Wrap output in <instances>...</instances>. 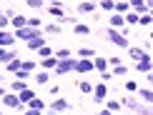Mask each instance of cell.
<instances>
[{"label": "cell", "mask_w": 153, "mask_h": 115, "mask_svg": "<svg viewBox=\"0 0 153 115\" xmlns=\"http://www.w3.org/2000/svg\"><path fill=\"white\" fill-rule=\"evenodd\" d=\"M105 35L111 38V43H113V45H118V48H131V45H128V38L120 33V30H116V28H108V30H105Z\"/></svg>", "instance_id": "6da1fadb"}, {"label": "cell", "mask_w": 153, "mask_h": 115, "mask_svg": "<svg viewBox=\"0 0 153 115\" xmlns=\"http://www.w3.org/2000/svg\"><path fill=\"white\" fill-rule=\"evenodd\" d=\"M35 35H40V28H30V25L18 28L15 33H13V38H15V40H25V43H28L30 38H35Z\"/></svg>", "instance_id": "7a4b0ae2"}, {"label": "cell", "mask_w": 153, "mask_h": 115, "mask_svg": "<svg viewBox=\"0 0 153 115\" xmlns=\"http://www.w3.org/2000/svg\"><path fill=\"white\" fill-rule=\"evenodd\" d=\"M75 60H78V58H63V60H58V65H55L53 70H55L58 75L73 73V70H75Z\"/></svg>", "instance_id": "3957f363"}, {"label": "cell", "mask_w": 153, "mask_h": 115, "mask_svg": "<svg viewBox=\"0 0 153 115\" xmlns=\"http://www.w3.org/2000/svg\"><path fill=\"white\" fill-rule=\"evenodd\" d=\"M75 70H78L80 75H85V73H91L93 68V58H80V60H75Z\"/></svg>", "instance_id": "277c9868"}, {"label": "cell", "mask_w": 153, "mask_h": 115, "mask_svg": "<svg viewBox=\"0 0 153 115\" xmlns=\"http://www.w3.org/2000/svg\"><path fill=\"white\" fill-rule=\"evenodd\" d=\"M105 98H108V88H105V83H98V85L93 88V100H95V103H103Z\"/></svg>", "instance_id": "5b68a950"}, {"label": "cell", "mask_w": 153, "mask_h": 115, "mask_svg": "<svg viewBox=\"0 0 153 115\" xmlns=\"http://www.w3.org/2000/svg\"><path fill=\"white\" fill-rule=\"evenodd\" d=\"M3 105H8V108H23L18 93H5V95H3Z\"/></svg>", "instance_id": "8992f818"}, {"label": "cell", "mask_w": 153, "mask_h": 115, "mask_svg": "<svg viewBox=\"0 0 153 115\" xmlns=\"http://www.w3.org/2000/svg\"><path fill=\"white\" fill-rule=\"evenodd\" d=\"M48 13L55 18V20H60V23H65V18H68L65 10H63V5H48Z\"/></svg>", "instance_id": "52a82bcc"}, {"label": "cell", "mask_w": 153, "mask_h": 115, "mask_svg": "<svg viewBox=\"0 0 153 115\" xmlns=\"http://www.w3.org/2000/svg\"><path fill=\"white\" fill-rule=\"evenodd\" d=\"M136 70H138V73H143V75H151V55H146L143 60H138L136 63Z\"/></svg>", "instance_id": "ba28073f"}, {"label": "cell", "mask_w": 153, "mask_h": 115, "mask_svg": "<svg viewBox=\"0 0 153 115\" xmlns=\"http://www.w3.org/2000/svg\"><path fill=\"white\" fill-rule=\"evenodd\" d=\"M50 110H53V113H63V110H68V100H65V98H55L53 103H50Z\"/></svg>", "instance_id": "9c48e42d"}, {"label": "cell", "mask_w": 153, "mask_h": 115, "mask_svg": "<svg viewBox=\"0 0 153 115\" xmlns=\"http://www.w3.org/2000/svg\"><path fill=\"white\" fill-rule=\"evenodd\" d=\"M43 45H45V38H43V33H40V35H35V38H30V40H28V48H30V50H40Z\"/></svg>", "instance_id": "30bf717a"}, {"label": "cell", "mask_w": 153, "mask_h": 115, "mask_svg": "<svg viewBox=\"0 0 153 115\" xmlns=\"http://www.w3.org/2000/svg\"><path fill=\"white\" fill-rule=\"evenodd\" d=\"M15 43V38H13V33H8V30H0V48H8Z\"/></svg>", "instance_id": "8fae6325"}, {"label": "cell", "mask_w": 153, "mask_h": 115, "mask_svg": "<svg viewBox=\"0 0 153 115\" xmlns=\"http://www.w3.org/2000/svg\"><path fill=\"white\" fill-rule=\"evenodd\" d=\"M18 98H20V105H28L30 100L35 98V93H33V90H28V88H23V90L18 93Z\"/></svg>", "instance_id": "7c38bea8"}, {"label": "cell", "mask_w": 153, "mask_h": 115, "mask_svg": "<svg viewBox=\"0 0 153 115\" xmlns=\"http://www.w3.org/2000/svg\"><path fill=\"white\" fill-rule=\"evenodd\" d=\"M113 13H120V15H126V13H131V5L126 3V0H118V3L113 5Z\"/></svg>", "instance_id": "4fadbf2b"}, {"label": "cell", "mask_w": 153, "mask_h": 115, "mask_svg": "<svg viewBox=\"0 0 153 115\" xmlns=\"http://www.w3.org/2000/svg\"><path fill=\"white\" fill-rule=\"evenodd\" d=\"M10 25H13V28H25V25H28V18H23V15H13L10 18Z\"/></svg>", "instance_id": "5bb4252c"}, {"label": "cell", "mask_w": 153, "mask_h": 115, "mask_svg": "<svg viewBox=\"0 0 153 115\" xmlns=\"http://www.w3.org/2000/svg\"><path fill=\"white\" fill-rule=\"evenodd\" d=\"M128 53H131V58H133L136 63H138V60H143V58L148 55V53H146L143 48H128Z\"/></svg>", "instance_id": "9a60e30c"}, {"label": "cell", "mask_w": 153, "mask_h": 115, "mask_svg": "<svg viewBox=\"0 0 153 115\" xmlns=\"http://www.w3.org/2000/svg\"><path fill=\"white\" fill-rule=\"evenodd\" d=\"M95 10V3H91V0H80L78 3V13H93Z\"/></svg>", "instance_id": "2e32d148"}, {"label": "cell", "mask_w": 153, "mask_h": 115, "mask_svg": "<svg viewBox=\"0 0 153 115\" xmlns=\"http://www.w3.org/2000/svg\"><path fill=\"white\" fill-rule=\"evenodd\" d=\"M13 58H18L15 53H13V50H5V48H0V63H5V65H8V63L13 60Z\"/></svg>", "instance_id": "e0dca14e"}, {"label": "cell", "mask_w": 153, "mask_h": 115, "mask_svg": "<svg viewBox=\"0 0 153 115\" xmlns=\"http://www.w3.org/2000/svg\"><path fill=\"white\" fill-rule=\"evenodd\" d=\"M113 78H126V75H128V68L126 65H113Z\"/></svg>", "instance_id": "ac0fdd59"}, {"label": "cell", "mask_w": 153, "mask_h": 115, "mask_svg": "<svg viewBox=\"0 0 153 115\" xmlns=\"http://www.w3.org/2000/svg\"><path fill=\"white\" fill-rule=\"evenodd\" d=\"M28 108H30V110H45V103H43V100L40 98H33V100H30V103H28Z\"/></svg>", "instance_id": "d6986e66"}, {"label": "cell", "mask_w": 153, "mask_h": 115, "mask_svg": "<svg viewBox=\"0 0 153 115\" xmlns=\"http://www.w3.org/2000/svg\"><path fill=\"white\" fill-rule=\"evenodd\" d=\"M55 65H58V58H53V55H50V58H43V70H53Z\"/></svg>", "instance_id": "ffe728a7"}, {"label": "cell", "mask_w": 153, "mask_h": 115, "mask_svg": "<svg viewBox=\"0 0 153 115\" xmlns=\"http://www.w3.org/2000/svg\"><path fill=\"white\" fill-rule=\"evenodd\" d=\"M73 33H75V35H88V33H91V28L83 25V23H75V25H73Z\"/></svg>", "instance_id": "44dd1931"}, {"label": "cell", "mask_w": 153, "mask_h": 115, "mask_svg": "<svg viewBox=\"0 0 153 115\" xmlns=\"http://www.w3.org/2000/svg\"><path fill=\"white\" fill-rule=\"evenodd\" d=\"M105 65H108V60H105V58H93V68H95V70L105 73Z\"/></svg>", "instance_id": "7402d4cb"}, {"label": "cell", "mask_w": 153, "mask_h": 115, "mask_svg": "<svg viewBox=\"0 0 153 115\" xmlns=\"http://www.w3.org/2000/svg\"><path fill=\"white\" fill-rule=\"evenodd\" d=\"M20 58H13V60L8 63V65H5V68H8V73H18V70H20Z\"/></svg>", "instance_id": "603a6c76"}, {"label": "cell", "mask_w": 153, "mask_h": 115, "mask_svg": "<svg viewBox=\"0 0 153 115\" xmlns=\"http://www.w3.org/2000/svg\"><path fill=\"white\" fill-rule=\"evenodd\" d=\"M138 95H141V100H143V103H146V105H148V103H151V100H153V90H151V88H143V90H141V93H138Z\"/></svg>", "instance_id": "cb8c5ba5"}, {"label": "cell", "mask_w": 153, "mask_h": 115, "mask_svg": "<svg viewBox=\"0 0 153 115\" xmlns=\"http://www.w3.org/2000/svg\"><path fill=\"white\" fill-rule=\"evenodd\" d=\"M123 23H126V25H136V23H138V13H126V15H123Z\"/></svg>", "instance_id": "d4e9b609"}, {"label": "cell", "mask_w": 153, "mask_h": 115, "mask_svg": "<svg viewBox=\"0 0 153 115\" xmlns=\"http://www.w3.org/2000/svg\"><path fill=\"white\" fill-rule=\"evenodd\" d=\"M35 80H38V85H48V80H50V75L45 73V70H40V73L35 75Z\"/></svg>", "instance_id": "484cf974"}, {"label": "cell", "mask_w": 153, "mask_h": 115, "mask_svg": "<svg viewBox=\"0 0 153 115\" xmlns=\"http://www.w3.org/2000/svg\"><path fill=\"white\" fill-rule=\"evenodd\" d=\"M43 33H50V35H58V33H60V25H55V23H53V25H43Z\"/></svg>", "instance_id": "4316f807"}, {"label": "cell", "mask_w": 153, "mask_h": 115, "mask_svg": "<svg viewBox=\"0 0 153 115\" xmlns=\"http://www.w3.org/2000/svg\"><path fill=\"white\" fill-rule=\"evenodd\" d=\"M78 55L80 58H95V48H80Z\"/></svg>", "instance_id": "83f0119b"}, {"label": "cell", "mask_w": 153, "mask_h": 115, "mask_svg": "<svg viewBox=\"0 0 153 115\" xmlns=\"http://www.w3.org/2000/svg\"><path fill=\"white\" fill-rule=\"evenodd\" d=\"M53 58H58V60H63V58H71V50L68 48H60V50H55Z\"/></svg>", "instance_id": "f1b7e54d"}, {"label": "cell", "mask_w": 153, "mask_h": 115, "mask_svg": "<svg viewBox=\"0 0 153 115\" xmlns=\"http://www.w3.org/2000/svg\"><path fill=\"white\" fill-rule=\"evenodd\" d=\"M10 88H13L15 93H20L23 88H25V80H20V78H18V80H13V83H10Z\"/></svg>", "instance_id": "f546056e"}, {"label": "cell", "mask_w": 153, "mask_h": 115, "mask_svg": "<svg viewBox=\"0 0 153 115\" xmlns=\"http://www.w3.org/2000/svg\"><path fill=\"white\" fill-rule=\"evenodd\" d=\"M78 88H80V93H93V85H91L88 80H80V83H78Z\"/></svg>", "instance_id": "4dcf8cb0"}, {"label": "cell", "mask_w": 153, "mask_h": 115, "mask_svg": "<svg viewBox=\"0 0 153 115\" xmlns=\"http://www.w3.org/2000/svg\"><path fill=\"white\" fill-rule=\"evenodd\" d=\"M20 70H28V73H33V70H35V63H33V60H23V63H20Z\"/></svg>", "instance_id": "1f68e13d"}, {"label": "cell", "mask_w": 153, "mask_h": 115, "mask_svg": "<svg viewBox=\"0 0 153 115\" xmlns=\"http://www.w3.org/2000/svg\"><path fill=\"white\" fill-rule=\"evenodd\" d=\"M25 5L33 8V10H40V8H43V0H25Z\"/></svg>", "instance_id": "d6a6232c"}, {"label": "cell", "mask_w": 153, "mask_h": 115, "mask_svg": "<svg viewBox=\"0 0 153 115\" xmlns=\"http://www.w3.org/2000/svg\"><path fill=\"white\" fill-rule=\"evenodd\" d=\"M113 5H116V0H100V8L108 13H113Z\"/></svg>", "instance_id": "836d02e7"}, {"label": "cell", "mask_w": 153, "mask_h": 115, "mask_svg": "<svg viewBox=\"0 0 153 115\" xmlns=\"http://www.w3.org/2000/svg\"><path fill=\"white\" fill-rule=\"evenodd\" d=\"M133 110H136V113H138V115H151V108H148V105H146V108H143V105H141V103H138V105H136V108H133Z\"/></svg>", "instance_id": "e575fe53"}, {"label": "cell", "mask_w": 153, "mask_h": 115, "mask_svg": "<svg viewBox=\"0 0 153 115\" xmlns=\"http://www.w3.org/2000/svg\"><path fill=\"white\" fill-rule=\"evenodd\" d=\"M38 53H40V58H50V55H53V50H50L48 45H43L40 50H38Z\"/></svg>", "instance_id": "d590c367"}, {"label": "cell", "mask_w": 153, "mask_h": 115, "mask_svg": "<svg viewBox=\"0 0 153 115\" xmlns=\"http://www.w3.org/2000/svg\"><path fill=\"white\" fill-rule=\"evenodd\" d=\"M118 108H120V103H118V100H108V108H105V110H118Z\"/></svg>", "instance_id": "8d00e7d4"}, {"label": "cell", "mask_w": 153, "mask_h": 115, "mask_svg": "<svg viewBox=\"0 0 153 115\" xmlns=\"http://www.w3.org/2000/svg\"><path fill=\"white\" fill-rule=\"evenodd\" d=\"M10 25V18H5V15H0V30H5Z\"/></svg>", "instance_id": "74e56055"}, {"label": "cell", "mask_w": 153, "mask_h": 115, "mask_svg": "<svg viewBox=\"0 0 153 115\" xmlns=\"http://www.w3.org/2000/svg\"><path fill=\"white\" fill-rule=\"evenodd\" d=\"M126 90H128V93H133V90H138V85H136L133 80H128V83H126Z\"/></svg>", "instance_id": "f35d334b"}, {"label": "cell", "mask_w": 153, "mask_h": 115, "mask_svg": "<svg viewBox=\"0 0 153 115\" xmlns=\"http://www.w3.org/2000/svg\"><path fill=\"white\" fill-rule=\"evenodd\" d=\"M23 115H43V113H40V110H30V108H25Z\"/></svg>", "instance_id": "ab89813d"}, {"label": "cell", "mask_w": 153, "mask_h": 115, "mask_svg": "<svg viewBox=\"0 0 153 115\" xmlns=\"http://www.w3.org/2000/svg\"><path fill=\"white\" fill-rule=\"evenodd\" d=\"M108 63H111V65H120V58H105Z\"/></svg>", "instance_id": "60d3db41"}, {"label": "cell", "mask_w": 153, "mask_h": 115, "mask_svg": "<svg viewBox=\"0 0 153 115\" xmlns=\"http://www.w3.org/2000/svg\"><path fill=\"white\" fill-rule=\"evenodd\" d=\"M98 115H113V113H111V110H100Z\"/></svg>", "instance_id": "b9f144b4"}, {"label": "cell", "mask_w": 153, "mask_h": 115, "mask_svg": "<svg viewBox=\"0 0 153 115\" xmlns=\"http://www.w3.org/2000/svg\"><path fill=\"white\" fill-rule=\"evenodd\" d=\"M5 93H8V90H5V88H3V85H0V98H3V95H5Z\"/></svg>", "instance_id": "7bdbcfd3"}, {"label": "cell", "mask_w": 153, "mask_h": 115, "mask_svg": "<svg viewBox=\"0 0 153 115\" xmlns=\"http://www.w3.org/2000/svg\"><path fill=\"white\" fill-rule=\"evenodd\" d=\"M48 115H58V113H48Z\"/></svg>", "instance_id": "ee69618b"}, {"label": "cell", "mask_w": 153, "mask_h": 115, "mask_svg": "<svg viewBox=\"0 0 153 115\" xmlns=\"http://www.w3.org/2000/svg\"><path fill=\"white\" fill-rule=\"evenodd\" d=\"M0 15H3V10H0Z\"/></svg>", "instance_id": "f6af8a7d"}, {"label": "cell", "mask_w": 153, "mask_h": 115, "mask_svg": "<svg viewBox=\"0 0 153 115\" xmlns=\"http://www.w3.org/2000/svg\"><path fill=\"white\" fill-rule=\"evenodd\" d=\"M0 115H3V110H0Z\"/></svg>", "instance_id": "bcb514c9"}]
</instances>
